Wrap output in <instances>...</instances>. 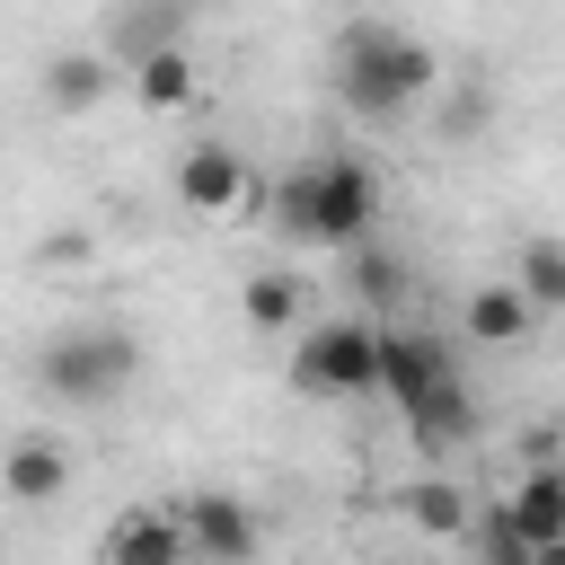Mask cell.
Returning <instances> with one entry per match:
<instances>
[{
  "label": "cell",
  "instance_id": "cell-1",
  "mask_svg": "<svg viewBox=\"0 0 565 565\" xmlns=\"http://www.w3.org/2000/svg\"><path fill=\"white\" fill-rule=\"evenodd\" d=\"M380 397L406 415V433L424 450H459L477 433V388H468L450 335H433V327H380Z\"/></svg>",
  "mask_w": 565,
  "mask_h": 565
},
{
  "label": "cell",
  "instance_id": "cell-2",
  "mask_svg": "<svg viewBox=\"0 0 565 565\" xmlns=\"http://www.w3.org/2000/svg\"><path fill=\"white\" fill-rule=\"evenodd\" d=\"M265 221L300 247H353L380 221V168L362 150H318L265 185Z\"/></svg>",
  "mask_w": 565,
  "mask_h": 565
},
{
  "label": "cell",
  "instance_id": "cell-3",
  "mask_svg": "<svg viewBox=\"0 0 565 565\" xmlns=\"http://www.w3.org/2000/svg\"><path fill=\"white\" fill-rule=\"evenodd\" d=\"M433 79H441L433 44H415V35L388 26V18H353V26L335 35V106L362 115V124H397L406 106L433 97Z\"/></svg>",
  "mask_w": 565,
  "mask_h": 565
},
{
  "label": "cell",
  "instance_id": "cell-4",
  "mask_svg": "<svg viewBox=\"0 0 565 565\" xmlns=\"http://www.w3.org/2000/svg\"><path fill=\"white\" fill-rule=\"evenodd\" d=\"M141 380V335L132 327H62L35 353V388L53 406H115Z\"/></svg>",
  "mask_w": 565,
  "mask_h": 565
},
{
  "label": "cell",
  "instance_id": "cell-5",
  "mask_svg": "<svg viewBox=\"0 0 565 565\" xmlns=\"http://www.w3.org/2000/svg\"><path fill=\"white\" fill-rule=\"evenodd\" d=\"M291 388L300 397H371L380 388V327L371 318H318L291 344Z\"/></svg>",
  "mask_w": 565,
  "mask_h": 565
},
{
  "label": "cell",
  "instance_id": "cell-6",
  "mask_svg": "<svg viewBox=\"0 0 565 565\" xmlns=\"http://www.w3.org/2000/svg\"><path fill=\"white\" fill-rule=\"evenodd\" d=\"M177 530H185V556H194V565H256V547H265L256 503L230 494V486H194V494H177Z\"/></svg>",
  "mask_w": 565,
  "mask_h": 565
},
{
  "label": "cell",
  "instance_id": "cell-7",
  "mask_svg": "<svg viewBox=\"0 0 565 565\" xmlns=\"http://www.w3.org/2000/svg\"><path fill=\"white\" fill-rule=\"evenodd\" d=\"M247 194H256V177H247V159H238L230 141H194V150L177 159V203H185V212L221 221V212H238Z\"/></svg>",
  "mask_w": 565,
  "mask_h": 565
},
{
  "label": "cell",
  "instance_id": "cell-8",
  "mask_svg": "<svg viewBox=\"0 0 565 565\" xmlns=\"http://www.w3.org/2000/svg\"><path fill=\"white\" fill-rule=\"evenodd\" d=\"M71 477H79V459H71L62 441H44V433H26V441H9V450H0V494H9L18 512L62 503V494H71Z\"/></svg>",
  "mask_w": 565,
  "mask_h": 565
},
{
  "label": "cell",
  "instance_id": "cell-9",
  "mask_svg": "<svg viewBox=\"0 0 565 565\" xmlns=\"http://www.w3.org/2000/svg\"><path fill=\"white\" fill-rule=\"evenodd\" d=\"M97 565H194L185 556V530H177V503L168 512H115L106 539H97Z\"/></svg>",
  "mask_w": 565,
  "mask_h": 565
},
{
  "label": "cell",
  "instance_id": "cell-10",
  "mask_svg": "<svg viewBox=\"0 0 565 565\" xmlns=\"http://www.w3.org/2000/svg\"><path fill=\"white\" fill-rule=\"evenodd\" d=\"M185 26H194V0H124V9L106 18V53L132 71L141 53H168V44H185Z\"/></svg>",
  "mask_w": 565,
  "mask_h": 565
},
{
  "label": "cell",
  "instance_id": "cell-11",
  "mask_svg": "<svg viewBox=\"0 0 565 565\" xmlns=\"http://www.w3.org/2000/svg\"><path fill=\"white\" fill-rule=\"evenodd\" d=\"M503 521H512L530 547H539V539H565V477H556V459H530V477L512 486Z\"/></svg>",
  "mask_w": 565,
  "mask_h": 565
},
{
  "label": "cell",
  "instance_id": "cell-12",
  "mask_svg": "<svg viewBox=\"0 0 565 565\" xmlns=\"http://www.w3.org/2000/svg\"><path fill=\"white\" fill-rule=\"evenodd\" d=\"M459 327H468V344H521V335L539 327V309H530L512 282H486V291L468 300V318H459Z\"/></svg>",
  "mask_w": 565,
  "mask_h": 565
},
{
  "label": "cell",
  "instance_id": "cell-13",
  "mask_svg": "<svg viewBox=\"0 0 565 565\" xmlns=\"http://www.w3.org/2000/svg\"><path fill=\"white\" fill-rule=\"evenodd\" d=\"M106 53H53L44 62V106H62V115H88L97 97H106Z\"/></svg>",
  "mask_w": 565,
  "mask_h": 565
},
{
  "label": "cell",
  "instance_id": "cell-14",
  "mask_svg": "<svg viewBox=\"0 0 565 565\" xmlns=\"http://www.w3.org/2000/svg\"><path fill=\"white\" fill-rule=\"evenodd\" d=\"M238 309H247V327L282 335V327L300 318V282H291L282 265H265V274H247V282H238Z\"/></svg>",
  "mask_w": 565,
  "mask_h": 565
},
{
  "label": "cell",
  "instance_id": "cell-15",
  "mask_svg": "<svg viewBox=\"0 0 565 565\" xmlns=\"http://www.w3.org/2000/svg\"><path fill=\"white\" fill-rule=\"evenodd\" d=\"M406 521H415L424 539H459V530H468V494H459L450 477H424V486H406Z\"/></svg>",
  "mask_w": 565,
  "mask_h": 565
},
{
  "label": "cell",
  "instance_id": "cell-16",
  "mask_svg": "<svg viewBox=\"0 0 565 565\" xmlns=\"http://www.w3.org/2000/svg\"><path fill=\"white\" fill-rule=\"evenodd\" d=\"M132 79H141V106H194V62H185V44L141 53V62H132Z\"/></svg>",
  "mask_w": 565,
  "mask_h": 565
},
{
  "label": "cell",
  "instance_id": "cell-17",
  "mask_svg": "<svg viewBox=\"0 0 565 565\" xmlns=\"http://www.w3.org/2000/svg\"><path fill=\"white\" fill-rule=\"evenodd\" d=\"M344 274H353V291H362L371 309L406 300V265H397L388 247H371V238H353V247H344Z\"/></svg>",
  "mask_w": 565,
  "mask_h": 565
},
{
  "label": "cell",
  "instance_id": "cell-18",
  "mask_svg": "<svg viewBox=\"0 0 565 565\" xmlns=\"http://www.w3.org/2000/svg\"><path fill=\"white\" fill-rule=\"evenodd\" d=\"M512 291H521L539 318H547V309H565V247H556V238H530V247H521V282H512Z\"/></svg>",
  "mask_w": 565,
  "mask_h": 565
},
{
  "label": "cell",
  "instance_id": "cell-19",
  "mask_svg": "<svg viewBox=\"0 0 565 565\" xmlns=\"http://www.w3.org/2000/svg\"><path fill=\"white\" fill-rule=\"evenodd\" d=\"M477 539H486V565H530V539H521L503 512H486V521H477Z\"/></svg>",
  "mask_w": 565,
  "mask_h": 565
}]
</instances>
